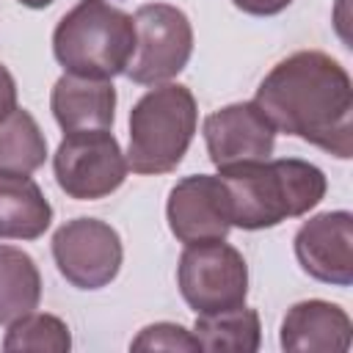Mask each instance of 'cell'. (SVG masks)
Masks as SVG:
<instances>
[{"label": "cell", "instance_id": "cell-1", "mask_svg": "<svg viewBox=\"0 0 353 353\" xmlns=\"http://www.w3.org/2000/svg\"><path fill=\"white\" fill-rule=\"evenodd\" d=\"M254 102L276 132L301 138L339 160L353 157V83L323 50L281 58L259 83Z\"/></svg>", "mask_w": 353, "mask_h": 353}, {"label": "cell", "instance_id": "cell-2", "mask_svg": "<svg viewBox=\"0 0 353 353\" xmlns=\"http://www.w3.org/2000/svg\"><path fill=\"white\" fill-rule=\"evenodd\" d=\"M232 204V226L245 232L273 229L287 218H301L314 210L328 190L325 174L298 157L254 160L221 168Z\"/></svg>", "mask_w": 353, "mask_h": 353}, {"label": "cell", "instance_id": "cell-3", "mask_svg": "<svg viewBox=\"0 0 353 353\" xmlns=\"http://www.w3.org/2000/svg\"><path fill=\"white\" fill-rule=\"evenodd\" d=\"M135 52V22L108 0H80L52 30V55L66 74L113 80Z\"/></svg>", "mask_w": 353, "mask_h": 353}, {"label": "cell", "instance_id": "cell-4", "mask_svg": "<svg viewBox=\"0 0 353 353\" xmlns=\"http://www.w3.org/2000/svg\"><path fill=\"white\" fill-rule=\"evenodd\" d=\"M199 127V105L188 85L160 83L130 110L127 165L135 174L157 176L174 171L188 154Z\"/></svg>", "mask_w": 353, "mask_h": 353}, {"label": "cell", "instance_id": "cell-5", "mask_svg": "<svg viewBox=\"0 0 353 353\" xmlns=\"http://www.w3.org/2000/svg\"><path fill=\"white\" fill-rule=\"evenodd\" d=\"M176 284L196 314H218L245 303L248 265L226 240L190 243L179 254Z\"/></svg>", "mask_w": 353, "mask_h": 353}, {"label": "cell", "instance_id": "cell-6", "mask_svg": "<svg viewBox=\"0 0 353 353\" xmlns=\"http://www.w3.org/2000/svg\"><path fill=\"white\" fill-rule=\"evenodd\" d=\"M135 52L124 69L138 85H160L174 80L193 55V25L188 14L171 3H143L132 14Z\"/></svg>", "mask_w": 353, "mask_h": 353}, {"label": "cell", "instance_id": "cell-7", "mask_svg": "<svg viewBox=\"0 0 353 353\" xmlns=\"http://www.w3.org/2000/svg\"><path fill=\"white\" fill-rule=\"evenodd\" d=\"M58 188L77 201H97L116 193L127 179V154L110 130L66 132L52 154Z\"/></svg>", "mask_w": 353, "mask_h": 353}, {"label": "cell", "instance_id": "cell-8", "mask_svg": "<svg viewBox=\"0 0 353 353\" xmlns=\"http://www.w3.org/2000/svg\"><path fill=\"white\" fill-rule=\"evenodd\" d=\"M52 259L72 287L102 290L119 276L124 245L110 223L99 218H74L55 229Z\"/></svg>", "mask_w": 353, "mask_h": 353}, {"label": "cell", "instance_id": "cell-9", "mask_svg": "<svg viewBox=\"0 0 353 353\" xmlns=\"http://www.w3.org/2000/svg\"><path fill=\"white\" fill-rule=\"evenodd\" d=\"M165 218L171 234L185 245L226 240V234L232 232V204L226 182L218 174L182 176L168 193Z\"/></svg>", "mask_w": 353, "mask_h": 353}, {"label": "cell", "instance_id": "cell-10", "mask_svg": "<svg viewBox=\"0 0 353 353\" xmlns=\"http://www.w3.org/2000/svg\"><path fill=\"white\" fill-rule=\"evenodd\" d=\"M201 132L207 154L218 171L240 163L268 160L276 146V127L254 99L212 110L204 119Z\"/></svg>", "mask_w": 353, "mask_h": 353}, {"label": "cell", "instance_id": "cell-11", "mask_svg": "<svg viewBox=\"0 0 353 353\" xmlns=\"http://www.w3.org/2000/svg\"><path fill=\"white\" fill-rule=\"evenodd\" d=\"M292 243L303 273L331 287L353 284V215L347 210L312 215Z\"/></svg>", "mask_w": 353, "mask_h": 353}, {"label": "cell", "instance_id": "cell-12", "mask_svg": "<svg viewBox=\"0 0 353 353\" xmlns=\"http://www.w3.org/2000/svg\"><path fill=\"white\" fill-rule=\"evenodd\" d=\"M353 339L350 314L331 301H298L287 309L279 331L281 350L292 353H345Z\"/></svg>", "mask_w": 353, "mask_h": 353}, {"label": "cell", "instance_id": "cell-13", "mask_svg": "<svg viewBox=\"0 0 353 353\" xmlns=\"http://www.w3.org/2000/svg\"><path fill=\"white\" fill-rule=\"evenodd\" d=\"M50 110L63 132L110 130L116 119V88L110 80L61 74L50 94Z\"/></svg>", "mask_w": 353, "mask_h": 353}, {"label": "cell", "instance_id": "cell-14", "mask_svg": "<svg viewBox=\"0 0 353 353\" xmlns=\"http://www.w3.org/2000/svg\"><path fill=\"white\" fill-rule=\"evenodd\" d=\"M52 223V204L30 174L0 171V240H39Z\"/></svg>", "mask_w": 353, "mask_h": 353}, {"label": "cell", "instance_id": "cell-15", "mask_svg": "<svg viewBox=\"0 0 353 353\" xmlns=\"http://www.w3.org/2000/svg\"><path fill=\"white\" fill-rule=\"evenodd\" d=\"M41 273L33 256L17 245H0V325L39 309Z\"/></svg>", "mask_w": 353, "mask_h": 353}, {"label": "cell", "instance_id": "cell-16", "mask_svg": "<svg viewBox=\"0 0 353 353\" xmlns=\"http://www.w3.org/2000/svg\"><path fill=\"white\" fill-rule=\"evenodd\" d=\"M193 336L199 339L201 350L212 353H256L262 342L259 314L245 303L218 314H196Z\"/></svg>", "mask_w": 353, "mask_h": 353}, {"label": "cell", "instance_id": "cell-17", "mask_svg": "<svg viewBox=\"0 0 353 353\" xmlns=\"http://www.w3.org/2000/svg\"><path fill=\"white\" fill-rule=\"evenodd\" d=\"M47 160V138L39 121L25 110L14 108L0 121V171L33 174Z\"/></svg>", "mask_w": 353, "mask_h": 353}, {"label": "cell", "instance_id": "cell-18", "mask_svg": "<svg viewBox=\"0 0 353 353\" xmlns=\"http://www.w3.org/2000/svg\"><path fill=\"white\" fill-rule=\"evenodd\" d=\"M69 347H72L69 325L50 312H30L8 323V331L3 336V350L8 353H22V350L66 353Z\"/></svg>", "mask_w": 353, "mask_h": 353}, {"label": "cell", "instance_id": "cell-19", "mask_svg": "<svg viewBox=\"0 0 353 353\" xmlns=\"http://www.w3.org/2000/svg\"><path fill=\"white\" fill-rule=\"evenodd\" d=\"M130 350H168V353H199L201 345L193 336V331H188L179 323H152L143 325L138 331V336L130 342Z\"/></svg>", "mask_w": 353, "mask_h": 353}, {"label": "cell", "instance_id": "cell-20", "mask_svg": "<svg viewBox=\"0 0 353 353\" xmlns=\"http://www.w3.org/2000/svg\"><path fill=\"white\" fill-rule=\"evenodd\" d=\"M232 3L251 17H276L292 6V0H232Z\"/></svg>", "mask_w": 353, "mask_h": 353}, {"label": "cell", "instance_id": "cell-21", "mask_svg": "<svg viewBox=\"0 0 353 353\" xmlns=\"http://www.w3.org/2000/svg\"><path fill=\"white\" fill-rule=\"evenodd\" d=\"M17 108V80L14 74L0 63V121Z\"/></svg>", "mask_w": 353, "mask_h": 353}, {"label": "cell", "instance_id": "cell-22", "mask_svg": "<svg viewBox=\"0 0 353 353\" xmlns=\"http://www.w3.org/2000/svg\"><path fill=\"white\" fill-rule=\"evenodd\" d=\"M17 3H22L25 8H47V6L55 3V0H17Z\"/></svg>", "mask_w": 353, "mask_h": 353}]
</instances>
